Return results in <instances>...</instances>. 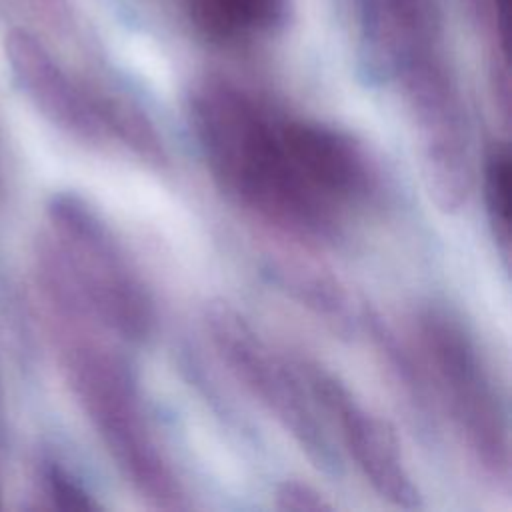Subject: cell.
<instances>
[{
  "mask_svg": "<svg viewBox=\"0 0 512 512\" xmlns=\"http://www.w3.org/2000/svg\"><path fill=\"white\" fill-rule=\"evenodd\" d=\"M204 326L216 354L242 388L278 422L312 466L338 476L340 454L302 372L290 368L258 328L228 302H210Z\"/></svg>",
  "mask_w": 512,
  "mask_h": 512,
  "instance_id": "6",
  "label": "cell"
},
{
  "mask_svg": "<svg viewBox=\"0 0 512 512\" xmlns=\"http://www.w3.org/2000/svg\"><path fill=\"white\" fill-rule=\"evenodd\" d=\"M188 114L218 188L290 238H336L378 188L376 166L354 136L282 114L230 82H202Z\"/></svg>",
  "mask_w": 512,
  "mask_h": 512,
  "instance_id": "1",
  "label": "cell"
},
{
  "mask_svg": "<svg viewBox=\"0 0 512 512\" xmlns=\"http://www.w3.org/2000/svg\"><path fill=\"white\" fill-rule=\"evenodd\" d=\"M492 8H494L496 34L500 38V44L506 48L508 46V10H510V0H492Z\"/></svg>",
  "mask_w": 512,
  "mask_h": 512,
  "instance_id": "12",
  "label": "cell"
},
{
  "mask_svg": "<svg viewBox=\"0 0 512 512\" xmlns=\"http://www.w3.org/2000/svg\"><path fill=\"white\" fill-rule=\"evenodd\" d=\"M40 486L52 508L58 510H98L100 502L60 460L44 458L40 462Z\"/></svg>",
  "mask_w": 512,
  "mask_h": 512,
  "instance_id": "10",
  "label": "cell"
},
{
  "mask_svg": "<svg viewBox=\"0 0 512 512\" xmlns=\"http://www.w3.org/2000/svg\"><path fill=\"white\" fill-rule=\"evenodd\" d=\"M416 348L432 396L446 410L470 458L488 480L506 484L508 412L476 338L452 310L432 304L416 316Z\"/></svg>",
  "mask_w": 512,
  "mask_h": 512,
  "instance_id": "4",
  "label": "cell"
},
{
  "mask_svg": "<svg viewBox=\"0 0 512 512\" xmlns=\"http://www.w3.org/2000/svg\"><path fill=\"white\" fill-rule=\"evenodd\" d=\"M38 10H42L50 18L62 16L64 10V0H30Z\"/></svg>",
  "mask_w": 512,
  "mask_h": 512,
  "instance_id": "13",
  "label": "cell"
},
{
  "mask_svg": "<svg viewBox=\"0 0 512 512\" xmlns=\"http://www.w3.org/2000/svg\"><path fill=\"white\" fill-rule=\"evenodd\" d=\"M274 500H276V508L294 510V512H320V510L334 508V504L328 502V498L318 488H314L304 480L280 482L276 488Z\"/></svg>",
  "mask_w": 512,
  "mask_h": 512,
  "instance_id": "11",
  "label": "cell"
},
{
  "mask_svg": "<svg viewBox=\"0 0 512 512\" xmlns=\"http://www.w3.org/2000/svg\"><path fill=\"white\" fill-rule=\"evenodd\" d=\"M4 54L24 96L72 140L92 148L122 146L152 166L168 162L154 124L136 106L76 82L28 30L12 28L4 38Z\"/></svg>",
  "mask_w": 512,
  "mask_h": 512,
  "instance_id": "5",
  "label": "cell"
},
{
  "mask_svg": "<svg viewBox=\"0 0 512 512\" xmlns=\"http://www.w3.org/2000/svg\"><path fill=\"white\" fill-rule=\"evenodd\" d=\"M192 20L218 40L254 30H268L284 22L286 0H192Z\"/></svg>",
  "mask_w": 512,
  "mask_h": 512,
  "instance_id": "8",
  "label": "cell"
},
{
  "mask_svg": "<svg viewBox=\"0 0 512 512\" xmlns=\"http://www.w3.org/2000/svg\"><path fill=\"white\" fill-rule=\"evenodd\" d=\"M46 220L36 254L40 300L90 318L110 336L144 342L156 326L154 298L104 216L86 198L58 192Z\"/></svg>",
  "mask_w": 512,
  "mask_h": 512,
  "instance_id": "3",
  "label": "cell"
},
{
  "mask_svg": "<svg viewBox=\"0 0 512 512\" xmlns=\"http://www.w3.org/2000/svg\"><path fill=\"white\" fill-rule=\"evenodd\" d=\"M42 304L68 388L116 470L152 508H188L182 482L146 412L138 378L106 338L108 332L78 312Z\"/></svg>",
  "mask_w": 512,
  "mask_h": 512,
  "instance_id": "2",
  "label": "cell"
},
{
  "mask_svg": "<svg viewBox=\"0 0 512 512\" xmlns=\"http://www.w3.org/2000/svg\"><path fill=\"white\" fill-rule=\"evenodd\" d=\"M482 190L492 238L500 254H510V152L506 142H494L482 164Z\"/></svg>",
  "mask_w": 512,
  "mask_h": 512,
  "instance_id": "9",
  "label": "cell"
},
{
  "mask_svg": "<svg viewBox=\"0 0 512 512\" xmlns=\"http://www.w3.org/2000/svg\"><path fill=\"white\" fill-rule=\"evenodd\" d=\"M302 376L370 488L392 506L418 508L422 502L418 484L388 422L326 368L306 364Z\"/></svg>",
  "mask_w": 512,
  "mask_h": 512,
  "instance_id": "7",
  "label": "cell"
}]
</instances>
